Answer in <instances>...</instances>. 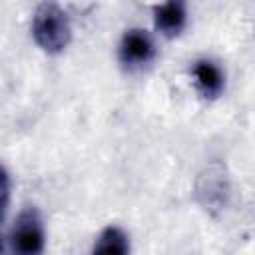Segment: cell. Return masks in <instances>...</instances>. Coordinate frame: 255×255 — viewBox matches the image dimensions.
<instances>
[{"label":"cell","mask_w":255,"mask_h":255,"mask_svg":"<svg viewBox=\"0 0 255 255\" xmlns=\"http://www.w3.org/2000/svg\"><path fill=\"white\" fill-rule=\"evenodd\" d=\"M34 42L46 54H60L72 40V26L68 14L54 2H44L36 8L32 20Z\"/></svg>","instance_id":"cell-1"},{"label":"cell","mask_w":255,"mask_h":255,"mask_svg":"<svg viewBox=\"0 0 255 255\" xmlns=\"http://www.w3.org/2000/svg\"><path fill=\"white\" fill-rule=\"evenodd\" d=\"M229 175L223 163L211 161L199 171L195 179V197L205 211L211 215L221 213L229 201Z\"/></svg>","instance_id":"cell-2"},{"label":"cell","mask_w":255,"mask_h":255,"mask_svg":"<svg viewBox=\"0 0 255 255\" xmlns=\"http://www.w3.org/2000/svg\"><path fill=\"white\" fill-rule=\"evenodd\" d=\"M46 247L44 223L36 207H26L20 211L12 233H10V251L12 255H42Z\"/></svg>","instance_id":"cell-3"},{"label":"cell","mask_w":255,"mask_h":255,"mask_svg":"<svg viewBox=\"0 0 255 255\" xmlns=\"http://www.w3.org/2000/svg\"><path fill=\"white\" fill-rule=\"evenodd\" d=\"M120 62L126 70L135 72L149 66L155 58V44L151 36L141 28H131L122 36L120 42Z\"/></svg>","instance_id":"cell-4"},{"label":"cell","mask_w":255,"mask_h":255,"mask_svg":"<svg viewBox=\"0 0 255 255\" xmlns=\"http://www.w3.org/2000/svg\"><path fill=\"white\" fill-rule=\"evenodd\" d=\"M191 76L197 92L205 100H217L225 88V74L213 60H197L191 66Z\"/></svg>","instance_id":"cell-5"},{"label":"cell","mask_w":255,"mask_h":255,"mask_svg":"<svg viewBox=\"0 0 255 255\" xmlns=\"http://www.w3.org/2000/svg\"><path fill=\"white\" fill-rule=\"evenodd\" d=\"M153 22L157 32H161L165 38H175L181 34L187 22V12L183 2H165L153 8Z\"/></svg>","instance_id":"cell-6"},{"label":"cell","mask_w":255,"mask_h":255,"mask_svg":"<svg viewBox=\"0 0 255 255\" xmlns=\"http://www.w3.org/2000/svg\"><path fill=\"white\" fill-rule=\"evenodd\" d=\"M92 255H129V239L118 225H108L98 235Z\"/></svg>","instance_id":"cell-7"},{"label":"cell","mask_w":255,"mask_h":255,"mask_svg":"<svg viewBox=\"0 0 255 255\" xmlns=\"http://www.w3.org/2000/svg\"><path fill=\"white\" fill-rule=\"evenodd\" d=\"M10 203V175L0 165V255L4 253V241H2V223L6 217V209Z\"/></svg>","instance_id":"cell-8"}]
</instances>
